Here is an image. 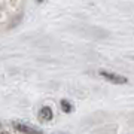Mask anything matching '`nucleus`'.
Wrapping results in <instances>:
<instances>
[{"label":"nucleus","mask_w":134,"mask_h":134,"mask_svg":"<svg viewBox=\"0 0 134 134\" xmlns=\"http://www.w3.org/2000/svg\"><path fill=\"white\" fill-rule=\"evenodd\" d=\"M39 118L42 121H51L52 119V109L48 107V106H45L40 109V113H39Z\"/></svg>","instance_id":"obj_3"},{"label":"nucleus","mask_w":134,"mask_h":134,"mask_svg":"<svg viewBox=\"0 0 134 134\" xmlns=\"http://www.w3.org/2000/svg\"><path fill=\"white\" fill-rule=\"evenodd\" d=\"M14 127L18 130V131H21V133H24V134H42L40 131H37L36 128L29 127V125H24V124H16V122H15Z\"/></svg>","instance_id":"obj_2"},{"label":"nucleus","mask_w":134,"mask_h":134,"mask_svg":"<svg viewBox=\"0 0 134 134\" xmlns=\"http://www.w3.org/2000/svg\"><path fill=\"white\" fill-rule=\"evenodd\" d=\"M100 75L104 77L106 81L112 82V83H127L128 79L124 76H119V75H116V73H110V72H106V70H100Z\"/></svg>","instance_id":"obj_1"},{"label":"nucleus","mask_w":134,"mask_h":134,"mask_svg":"<svg viewBox=\"0 0 134 134\" xmlns=\"http://www.w3.org/2000/svg\"><path fill=\"white\" fill-rule=\"evenodd\" d=\"M61 107H63L64 112H67V113H69V112H72V104H70L67 100H63L61 101Z\"/></svg>","instance_id":"obj_4"},{"label":"nucleus","mask_w":134,"mask_h":134,"mask_svg":"<svg viewBox=\"0 0 134 134\" xmlns=\"http://www.w3.org/2000/svg\"><path fill=\"white\" fill-rule=\"evenodd\" d=\"M2 134H6V133H2Z\"/></svg>","instance_id":"obj_5"}]
</instances>
